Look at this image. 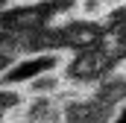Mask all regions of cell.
I'll return each mask as SVG.
<instances>
[{
  "instance_id": "1",
  "label": "cell",
  "mask_w": 126,
  "mask_h": 123,
  "mask_svg": "<svg viewBox=\"0 0 126 123\" xmlns=\"http://www.w3.org/2000/svg\"><path fill=\"white\" fill-rule=\"evenodd\" d=\"M21 91H24V97H62L67 91V79L62 70H47V73H38L35 79H30Z\"/></svg>"
}]
</instances>
